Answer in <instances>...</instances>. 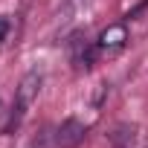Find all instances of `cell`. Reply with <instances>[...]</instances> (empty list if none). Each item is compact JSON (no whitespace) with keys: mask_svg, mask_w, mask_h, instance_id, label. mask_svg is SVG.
Returning a JSON list of instances; mask_svg holds the SVG:
<instances>
[{"mask_svg":"<svg viewBox=\"0 0 148 148\" xmlns=\"http://www.w3.org/2000/svg\"><path fill=\"white\" fill-rule=\"evenodd\" d=\"M41 84H44V76H41L38 70H29L26 76L18 82L12 110H9V116H6V122H3V134H12V131H18V128H21V122H23L26 110L32 108V102H35V99H38V93H41Z\"/></svg>","mask_w":148,"mask_h":148,"instance_id":"obj_1","label":"cell"},{"mask_svg":"<svg viewBox=\"0 0 148 148\" xmlns=\"http://www.w3.org/2000/svg\"><path fill=\"white\" fill-rule=\"evenodd\" d=\"M84 136H87V125H84V122H79V119H64V122L55 128L52 142H55L58 148H76V145L84 142Z\"/></svg>","mask_w":148,"mask_h":148,"instance_id":"obj_2","label":"cell"},{"mask_svg":"<svg viewBox=\"0 0 148 148\" xmlns=\"http://www.w3.org/2000/svg\"><path fill=\"white\" fill-rule=\"evenodd\" d=\"M125 44H128V26L125 23H110L108 29L99 32V41H96L99 52H116Z\"/></svg>","mask_w":148,"mask_h":148,"instance_id":"obj_3","label":"cell"},{"mask_svg":"<svg viewBox=\"0 0 148 148\" xmlns=\"http://www.w3.org/2000/svg\"><path fill=\"white\" fill-rule=\"evenodd\" d=\"M139 139V128L136 125H116L110 131V145L113 148H134Z\"/></svg>","mask_w":148,"mask_h":148,"instance_id":"obj_4","label":"cell"},{"mask_svg":"<svg viewBox=\"0 0 148 148\" xmlns=\"http://www.w3.org/2000/svg\"><path fill=\"white\" fill-rule=\"evenodd\" d=\"M6 38H9V21H6V18H0V44H3Z\"/></svg>","mask_w":148,"mask_h":148,"instance_id":"obj_5","label":"cell"},{"mask_svg":"<svg viewBox=\"0 0 148 148\" xmlns=\"http://www.w3.org/2000/svg\"><path fill=\"white\" fill-rule=\"evenodd\" d=\"M6 116H9V110H3V102H0V131H3V122H6Z\"/></svg>","mask_w":148,"mask_h":148,"instance_id":"obj_6","label":"cell"}]
</instances>
